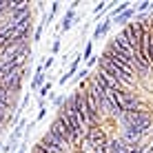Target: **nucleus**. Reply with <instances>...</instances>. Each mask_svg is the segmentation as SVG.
I'll use <instances>...</instances> for the list:
<instances>
[{
  "instance_id": "obj_18",
  "label": "nucleus",
  "mask_w": 153,
  "mask_h": 153,
  "mask_svg": "<svg viewBox=\"0 0 153 153\" xmlns=\"http://www.w3.org/2000/svg\"><path fill=\"white\" fill-rule=\"evenodd\" d=\"M51 51H53V53H58V51H60V38L53 40V47H51Z\"/></svg>"
},
{
  "instance_id": "obj_15",
  "label": "nucleus",
  "mask_w": 153,
  "mask_h": 153,
  "mask_svg": "<svg viewBox=\"0 0 153 153\" xmlns=\"http://www.w3.org/2000/svg\"><path fill=\"white\" fill-rule=\"evenodd\" d=\"M42 29H45V22H40V25H38V29H36V33H33V38H36V42H38V40L42 38Z\"/></svg>"
},
{
  "instance_id": "obj_4",
  "label": "nucleus",
  "mask_w": 153,
  "mask_h": 153,
  "mask_svg": "<svg viewBox=\"0 0 153 153\" xmlns=\"http://www.w3.org/2000/svg\"><path fill=\"white\" fill-rule=\"evenodd\" d=\"M40 144H42V146H45V149H47V151H49V153H67V146H62V144H60V142H58V140L53 138V135H51V133H49V131H47V133H45V135H42V140H40Z\"/></svg>"
},
{
  "instance_id": "obj_21",
  "label": "nucleus",
  "mask_w": 153,
  "mask_h": 153,
  "mask_svg": "<svg viewBox=\"0 0 153 153\" xmlns=\"http://www.w3.org/2000/svg\"><path fill=\"white\" fill-rule=\"evenodd\" d=\"M87 73H89V71H87V69H82V71H80V73H78V80H84V76H87Z\"/></svg>"
},
{
  "instance_id": "obj_7",
  "label": "nucleus",
  "mask_w": 153,
  "mask_h": 153,
  "mask_svg": "<svg viewBox=\"0 0 153 153\" xmlns=\"http://www.w3.org/2000/svg\"><path fill=\"white\" fill-rule=\"evenodd\" d=\"M42 84H45V67H38V69H36V76H33V80H31V89H33V91H40L42 89Z\"/></svg>"
},
{
  "instance_id": "obj_14",
  "label": "nucleus",
  "mask_w": 153,
  "mask_h": 153,
  "mask_svg": "<svg viewBox=\"0 0 153 153\" xmlns=\"http://www.w3.org/2000/svg\"><path fill=\"white\" fill-rule=\"evenodd\" d=\"M51 91V82H47V84H42V89H40V93H38V96H40V100L42 98H45L47 96V93H49Z\"/></svg>"
},
{
  "instance_id": "obj_9",
  "label": "nucleus",
  "mask_w": 153,
  "mask_h": 153,
  "mask_svg": "<svg viewBox=\"0 0 153 153\" xmlns=\"http://www.w3.org/2000/svg\"><path fill=\"white\" fill-rule=\"evenodd\" d=\"M111 25H113V20L111 18H107V20H102V22L96 27V31H93V38H102V36H107L109 33V29H111Z\"/></svg>"
},
{
  "instance_id": "obj_11",
  "label": "nucleus",
  "mask_w": 153,
  "mask_h": 153,
  "mask_svg": "<svg viewBox=\"0 0 153 153\" xmlns=\"http://www.w3.org/2000/svg\"><path fill=\"white\" fill-rule=\"evenodd\" d=\"M80 58H82V56H78V58H76V60H73V65L69 67V71H67V73H65V76H62V78H60V84H65V82H67V80H69V78H71V76H76V71H78V65H80Z\"/></svg>"
},
{
  "instance_id": "obj_10",
  "label": "nucleus",
  "mask_w": 153,
  "mask_h": 153,
  "mask_svg": "<svg viewBox=\"0 0 153 153\" xmlns=\"http://www.w3.org/2000/svg\"><path fill=\"white\" fill-rule=\"evenodd\" d=\"M73 20H76V9H69L62 18V25H60V31H69L73 27Z\"/></svg>"
},
{
  "instance_id": "obj_23",
  "label": "nucleus",
  "mask_w": 153,
  "mask_h": 153,
  "mask_svg": "<svg viewBox=\"0 0 153 153\" xmlns=\"http://www.w3.org/2000/svg\"><path fill=\"white\" fill-rule=\"evenodd\" d=\"M2 146H4V144H0V153H2Z\"/></svg>"
},
{
  "instance_id": "obj_1",
  "label": "nucleus",
  "mask_w": 153,
  "mask_h": 153,
  "mask_svg": "<svg viewBox=\"0 0 153 153\" xmlns=\"http://www.w3.org/2000/svg\"><path fill=\"white\" fill-rule=\"evenodd\" d=\"M122 126H133V129H140L142 133L151 129V113L144 111V109H138V111H129L120 118Z\"/></svg>"
},
{
  "instance_id": "obj_5",
  "label": "nucleus",
  "mask_w": 153,
  "mask_h": 153,
  "mask_svg": "<svg viewBox=\"0 0 153 153\" xmlns=\"http://www.w3.org/2000/svg\"><path fill=\"white\" fill-rule=\"evenodd\" d=\"M49 133L53 135V138H56L58 142H60L62 146H71V144H69V138H67V133H65V131H62V126H60V122H58V120H56L53 124H51Z\"/></svg>"
},
{
  "instance_id": "obj_22",
  "label": "nucleus",
  "mask_w": 153,
  "mask_h": 153,
  "mask_svg": "<svg viewBox=\"0 0 153 153\" xmlns=\"http://www.w3.org/2000/svg\"><path fill=\"white\" fill-rule=\"evenodd\" d=\"M18 153H27V151H25V149H20V151H18Z\"/></svg>"
},
{
  "instance_id": "obj_19",
  "label": "nucleus",
  "mask_w": 153,
  "mask_h": 153,
  "mask_svg": "<svg viewBox=\"0 0 153 153\" xmlns=\"http://www.w3.org/2000/svg\"><path fill=\"white\" fill-rule=\"evenodd\" d=\"M62 102H65V98H62V96L53 98V107H58V109H60V107H62Z\"/></svg>"
},
{
  "instance_id": "obj_13",
  "label": "nucleus",
  "mask_w": 153,
  "mask_h": 153,
  "mask_svg": "<svg viewBox=\"0 0 153 153\" xmlns=\"http://www.w3.org/2000/svg\"><path fill=\"white\" fill-rule=\"evenodd\" d=\"M129 4L131 2H118V7H113V18H118L120 13H124L126 9H129Z\"/></svg>"
},
{
  "instance_id": "obj_12",
  "label": "nucleus",
  "mask_w": 153,
  "mask_h": 153,
  "mask_svg": "<svg viewBox=\"0 0 153 153\" xmlns=\"http://www.w3.org/2000/svg\"><path fill=\"white\" fill-rule=\"evenodd\" d=\"M133 16H135V9H133V7H129L124 13H120L115 20H118V25H124V27H126V25H129V20L133 18Z\"/></svg>"
},
{
  "instance_id": "obj_16",
  "label": "nucleus",
  "mask_w": 153,
  "mask_h": 153,
  "mask_svg": "<svg viewBox=\"0 0 153 153\" xmlns=\"http://www.w3.org/2000/svg\"><path fill=\"white\" fill-rule=\"evenodd\" d=\"M91 51H93V45L89 42V45L84 47V53H82V58H87V60H89V58H91Z\"/></svg>"
},
{
  "instance_id": "obj_8",
  "label": "nucleus",
  "mask_w": 153,
  "mask_h": 153,
  "mask_svg": "<svg viewBox=\"0 0 153 153\" xmlns=\"http://www.w3.org/2000/svg\"><path fill=\"white\" fill-rule=\"evenodd\" d=\"M13 100H16V93H13L9 87L0 84V102H4V104H9V107H13Z\"/></svg>"
},
{
  "instance_id": "obj_3",
  "label": "nucleus",
  "mask_w": 153,
  "mask_h": 153,
  "mask_svg": "<svg viewBox=\"0 0 153 153\" xmlns=\"http://www.w3.org/2000/svg\"><path fill=\"white\" fill-rule=\"evenodd\" d=\"M118 102H120V107H122V111L124 113H129V111H138V98L133 96V93H129V91H118Z\"/></svg>"
},
{
  "instance_id": "obj_2",
  "label": "nucleus",
  "mask_w": 153,
  "mask_h": 153,
  "mask_svg": "<svg viewBox=\"0 0 153 153\" xmlns=\"http://www.w3.org/2000/svg\"><path fill=\"white\" fill-rule=\"evenodd\" d=\"M56 120L60 122L62 131L67 133V138H69V144H71V146H78V144H80V142H82V133H80V129H78L76 122H73V120H71L65 111H62V109L58 111V118H56Z\"/></svg>"
},
{
  "instance_id": "obj_17",
  "label": "nucleus",
  "mask_w": 153,
  "mask_h": 153,
  "mask_svg": "<svg viewBox=\"0 0 153 153\" xmlns=\"http://www.w3.org/2000/svg\"><path fill=\"white\" fill-rule=\"evenodd\" d=\"M107 4H109V2H100L98 7L93 9V13H102V11H107Z\"/></svg>"
},
{
  "instance_id": "obj_6",
  "label": "nucleus",
  "mask_w": 153,
  "mask_h": 153,
  "mask_svg": "<svg viewBox=\"0 0 153 153\" xmlns=\"http://www.w3.org/2000/svg\"><path fill=\"white\" fill-rule=\"evenodd\" d=\"M109 153H129V144L122 138H113L109 140Z\"/></svg>"
},
{
  "instance_id": "obj_20",
  "label": "nucleus",
  "mask_w": 153,
  "mask_h": 153,
  "mask_svg": "<svg viewBox=\"0 0 153 153\" xmlns=\"http://www.w3.org/2000/svg\"><path fill=\"white\" fill-rule=\"evenodd\" d=\"M45 113H47V109H45V107H42V109H38V118H36V122H38V120H42V118H45Z\"/></svg>"
},
{
  "instance_id": "obj_24",
  "label": "nucleus",
  "mask_w": 153,
  "mask_h": 153,
  "mask_svg": "<svg viewBox=\"0 0 153 153\" xmlns=\"http://www.w3.org/2000/svg\"><path fill=\"white\" fill-rule=\"evenodd\" d=\"M0 133H2V124H0Z\"/></svg>"
}]
</instances>
